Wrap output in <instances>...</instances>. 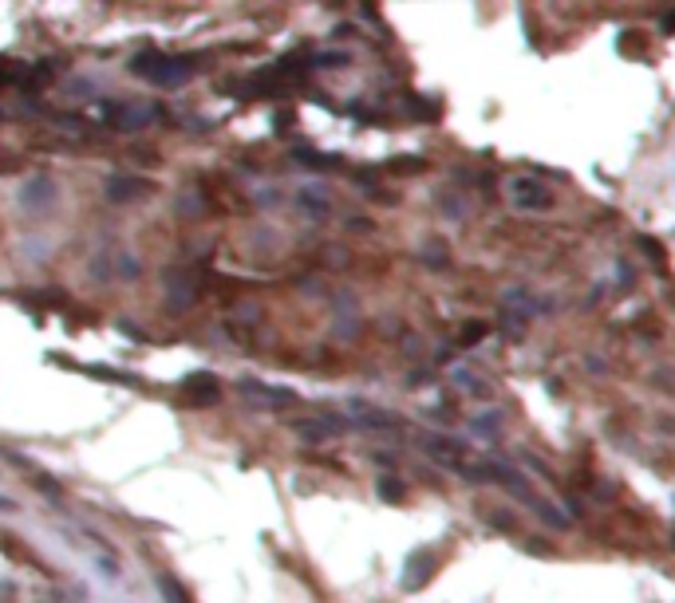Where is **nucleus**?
I'll return each mask as SVG.
<instances>
[{
    "instance_id": "f257e3e1",
    "label": "nucleus",
    "mask_w": 675,
    "mask_h": 603,
    "mask_svg": "<svg viewBox=\"0 0 675 603\" xmlns=\"http://www.w3.org/2000/svg\"><path fill=\"white\" fill-rule=\"evenodd\" d=\"M509 201H514V209L521 213H545L553 205V193L549 185H541L537 178H514L509 182Z\"/></svg>"
},
{
    "instance_id": "f03ea898",
    "label": "nucleus",
    "mask_w": 675,
    "mask_h": 603,
    "mask_svg": "<svg viewBox=\"0 0 675 603\" xmlns=\"http://www.w3.org/2000/svg\"><path fill=\"white\" fill-rule=\"evenodd\" d=\"M348 422L360 430H399V414L383 410V406H371V402H348Z\"/></svg>"
},
{
    "instance_id": "7ed1b4c3",
    "label": "nucleus",
    "mask_w": 675,
    "mask_h": 603,
    "mask_svg": "<svg viewBox=\"0 0 675 603\" xmlns=\"http://www.w3.org/2000/svg\"><path fill=\"white\" fill-rule=\"evenodd\" d=\"M435 576V552H415L411 556V564H407V572H403V587H423L426 580Z\"/></svg>"
},
{
    "instance_id": "20e7f679",
    "label": "nucleus",
    "mask_w": 675,
    "mask_h": 603,
    "mask_svg": "<svg viewBox=\"0 0 675 603\" xmlns=\"http://www.w3.org/2000/svg\"><path fill=\"white\" fill-rule=\"evenodd\" d=\"M139 75H147V79L154 83H170V79H182L186 75V64H174V59H166V55H158L154 67H135Z\"/></svg>"
},
{
    "instance_id": "39448f33",
    "label": "nucleus",
    "mask_w": 675,
    "mask_h": 603,
    "mask_svg": "<svg viewBox=\"0 0 675 603\" xmlns=\"http://www.w3.org/2000/svg\"><path fill=\"white\" fill-rule=\"evenodd\" d=\"M241 391L245 394H261L265 402H273V406H285V402H296V394L293 391H285V386H265V383H241Z\"/></svg>"
},
{
    "instance_id": "423d86ee",
    "label": "nucleus",
    "mask_w": 675,
    "mask_h": 603,
    "mask_svg": "<svg viewBox=\"0 0 675 603\" xmlns=\"http://www.w3.org/2000/svg\"><path fill=\"white\" fill-rule=\"evenodd\" d=\"M454 383L463 386L466 394H478V398H486V394H490V386L482 383V379H474V371H454Z\"/></svg>"
},
{
    "instance_id": "0eeeda50",
    "label": "nucleus",
    "mask_w": 675,
    "mask_h": 603,
    "mask_svg": "<svg viewBox=\"0 0 675 603\" xmlns=\"http://www.w3.org/2000/svg\"><path fill=\"white\" fill-rule=\"evenodd\" d=\"M52 197H56L52 182H32V190H24V201H52Z\"/></svg>"
},
{
    "instance_id": "6e6552de",
    "label": "nucleus",
    "mask_w": 675,
    "mask_h": 603,
    "mask_svg": "<svg viewBox=\"0 0 675 603\" xmlns=\"http://www.w3.org/2000/svg\"><path fill=\"white\" fill-rule=\"evenodd\" d=\"M486 331H490L486 323H466L463 335H458V348H474V343H478V339L486 335Z\"/></svg>"
},
{
    "instance_id": "1a4fd4ad",
    "label": "nucleus",
    "mask_w": 675,
    "mask_h": 603,
    "mask_svg": "<svg viewBox=\"0 0 675 603\" xmlns=\"http://www.w3.org/2000/svg\"><path fill=\"white\" fill-rule=\"evenodd\" d=\"M640 248H644V253L652 256V265H656V268H664V248H659V241H652V237H640Z\"/></svg>"
},
{
    "instance_id": "9d476101",
    "label": "nucleus",
    "mask_w": 675,
    "mask_h": 603,
    "mask_svg": "<svg viewBox=\"0 0 675 603\" xmlns=\"http://www.w3.org/2000/svg\"><path fill=\"white\" fill-rule=\"evenodd\" d=\"M380 493L387 497V501H399V497H403V485H399L395 477H380Z\"/></svg>"
},
{
    "instance_id": "9b49d317",
    "label": "nucleus",
    "mask_w": 675,
    "mask_h": 603,
    "mask_svg": "<svg viewBox=\"0 0 675 603\" xmlns=\"http://www.w3.org/2000/svg\"><path fill=\"white\" fill-rule=\"evenodd\" d=\"M664 32H667V36L675 32V12H667V16H664Z\"/></svg>"
},
{
    "instance_id": "f8f14e48",
    "label": "nucleus",
    "mask_w": 675,
    "mask_h": 603,
    "mask_svg": "<svg viewBox=\"0 0 675 603\" xmlns=\"http://www.w3.org/2000/svg\"><path fill=\"white\" fill-rule=\"evenodd\" d=\"M0 509H4V512H16V501H8V497H0Z\"/></svg>"
}]
</instances>
